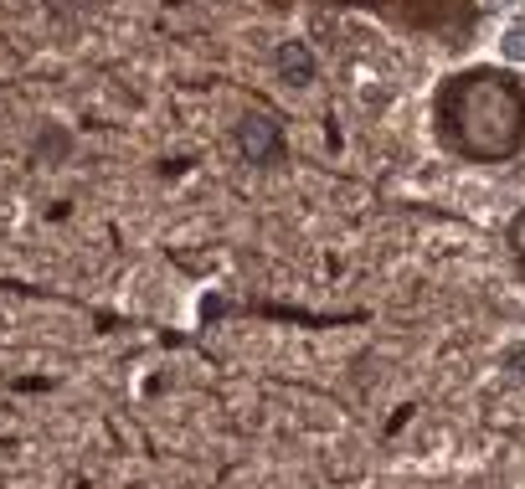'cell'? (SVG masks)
Returning <instances> with one entry per match:
<instances>
[{"mask_svg": "<svg viewBox=\"0 0 525 489\" xmlns=\"http://www.w3.org/2000/svg\"><path fill=\"white\" fill-rule=\"evenodd\" d=\"M438 129L443 145L464 160H510L525 145V88L500 67L448 78L438 93Z\"/></svg>", "mask_w": 525, "mask_h": 489, "instance_id": "obj_1", "label": "cell"}, {"mask_svg": "<svg viewBox=\"0 0 525 489\" xmlns=\"http://www.w3.org/2000/svg\"><path fill=\"white\" fill-rule=\"evenodd\" d=\"M505 57H515V62H525V31L515 26L510 37H505Z\"/></svg>", "mask_w": 525, "mask_h": 489, "instance_id": "obj_3", "label": "cell"}, {"mask_svg": "<svg viewBox=\"0 0 525 489\" xmlns=\"http://www.w3.org/2000/svg\"><path fill=\"white\" fill-rule=\"evenodd\" d=\"M510 248H515V263H520V273H525V212H520L515 227H510Z\"/></svg>", "mask_w": 525, "mask_h": 489, "instance_id": "obj_2", "label": "cell"}]
</instances>
